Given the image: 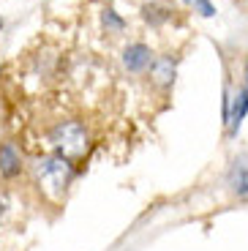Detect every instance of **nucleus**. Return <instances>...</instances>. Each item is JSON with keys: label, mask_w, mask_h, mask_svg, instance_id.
I'll return each instance as SVG.
<instances>
[{"label": "nucleus", "mask_w": 248, "mask_h": 251, "mask_svg": "<svg viewBox=\"0 0 248 251\" xmlns=\"http://www.w3.org/2000/svg\"><path fill=\"white\" fill-rule=\"evenodd\" d=\"M153 82L158 88H169L174 82V63L169 57H161V60L153 63Z\"/></svg>", "instance_id": "nucleus-7"}, {"label": "nucleus", "mask_w": 248, "mask_h": 251, "mask_svg": "<svg viewBox=\"0 0 248 251\" xmlns=\"http://www.w3.org/2000/svg\"><path fill=\"white\" fill-rule=\"evenodd\" d=\"M3 207H6V197H3V191H0V216H3Z\"/></svg>", "instance_id": "nucleus-9"}, {"label": "nucleus", "mask_w": 248, "mask_h": 251, "mask_svg": "<svg viewBox=\"0 0 248 251\" xmlns=\"http://www.w3.org/2000/svg\"><path fill=\"white\" fill-rule=\"evenodd\" d=\"M226 183H229V188L237 197L248 194V153L235 156V161L229 167V175H226Z\"/></svg>", "instance_id": "nucleus-3"}, {"label": "nucleus", "mask_w": 248, "mask_h": 251, "mask_svg": "<svg viewBox=\"0 0 248 251\" xmlns=\"http://www.w3.org/2000/svg\"><path fill=\"white\" fill-rule=\"evenodd\" d=\"M0 25H3V22H0Z\"/></svg>", "instance_id": "nucleus-11"}, {"label": "nucleus", "mask_w": 248, "mask_h": 251, "mask_svg": "<svg viewBox=\"0 0 248 251\" xmlns=\"http://www.w3.org/2000/svg\"><path fill=\"white\" fill-rule=\"evenodd\" d=\"M123 63L128 66V71H142L145 66H150V50L145 44H134L123 52Z\"/></svg>", "instance_id": "nucleus-4"}, {"label": "nucleus", "mask_w": 248, "mask_h": 251, "mask_svg": "<svg viewBox=\"0 0 248 251\" xmlns=\"http://www.w3.org/2000/svg\"><path fill=\"white\" fill-rule=\"evenodd\" d=\"M19 167H22L19 153L14 151L8 142H3V145H0V175H3V177H14L19 172Z\"/></svg>", "instance_id": "nucleus-5"}, {"label": "nucleus", "mask_w": 248, "mask_h": 251, "mask_svg": "<svg viewBox=\"0 0 248 251\" xmlns=\"http://www.w3.org/2000/svg\"><path fill=\"white\" fill-rule=\"evenodd\" d=\"M186 3L197 6L202 17H213V14H216V8H213V3H210V0H186Z\"/></svg>", "instance_id": "nucleus-8"}, {"label": "nucleus", "mask_w": 248, "mask_h": 251, "mask_svg": "<svg viewBox=\"0 0 248 251\" xmlns=\"http://www.w3.org/2000/svg\"><path fill=\"white\" fill-rule=\"evenodd\" d=\"M248 115V88H243L240 93H237L235 99V107H232V115H229V134H237V128H240L243 118Z\"/></svg>", "instance_id": "nucleus-6"}, {"label": "nucleus", "mask_w": 248, "mask_h": 251, "mask_svg": "<svg viewBox=\"0 0 248 251\" xmlns=\"http://www.w3.org/2000/svg\"><path fill=\"white\" fill-rule=\"evenodd\" d=\"M246 76H248V66H246Z\"/></svg>", "instance_id": "nucleus-10"}, {"label": "nucleus", "mask_w": 248, "mask_h": 251, "mask_svg": "<svg viewBox=\"0 0 248 251\" xmlns=\"http://www.w3.org/2000/svg\"><path fill=\"white\" fill-rule=\"evenodd\" d=\"M50 139L57 148V156L63 158H79L87 151V134L82 128V123H76V120H66V123L55 126Z\"/></svg>", "instance_id": "nucleus-2"}, {"label": "nucleus", "mask_w": 248, "mask_h": 251, "mask_svg": "<svg viewBox=\"0 0 248 251\" xmlns=\"http://www.w3.org/2000/svg\"><path fill=\"white\" fill-rule=\"evenodd\" d=\"M71 175H74V170H71V161L63 156H52L47 158V161L38 167V186L44 188V194L52 197V200H60L63 191H66V186H69Z\"/></svg>", "instance_id": "nucleus-1"}]
</instances>
